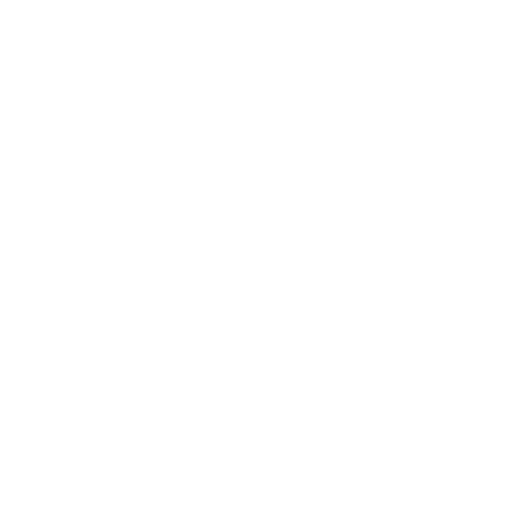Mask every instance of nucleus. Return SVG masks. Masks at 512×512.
<instances>
[]
</instances>
